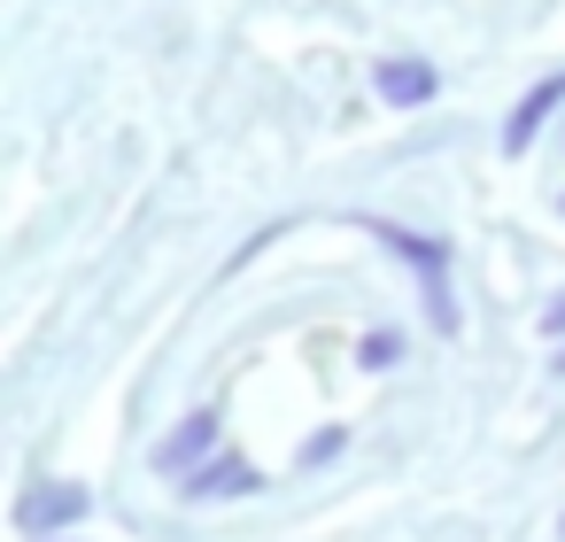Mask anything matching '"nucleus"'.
Here are the masks:
<instances>
[{
  "label": "nucleus",
  "mask_w": 565,
  "mask_h": 542,
  "mask_svg": "<svg viewBox=\"0 0 565 542\" xmlns=\"http://www.w3.org/2000/svg\"><path fill=\"white\" fill-rule=\"evenodd\" d=\"M557 109H565V71H550V78H542V86H534V94L511 109V125H503V156H526Z\"/></svg>",
  "instance_id": "7ed1b4c3"
},
{
  "label": "nucleus",
  "mask_w": 565,
  "mask_h": 542,
  "mask_svg": "<svg viewBox=\"0 0 565 542\" xmlns=\"http://www.w3.org/2000/svg\"><path fill=\"white\" fill-rule=\"evenodd\" d=\"M210 442H217V411H194L186 426H171L163 442H156V472H202L210 465Z\"/></svg>",
  "instance_id": "f03ea898"
},
{
  "label": "nucleus",
  "mask_w": 565,
  "mask_h": 542,
  "mask_svg": "<svg viewBox=\"0 0 565 542\" xmlns=\"http://www.w3.org/2000/svg\"><path fill=\"white\" fill-rule=\"evenodd\" d=\"M557 210H565V202H557Z\"/></svg>",
  "instance_id": "0eeeda50"
},
{
  "label": "nucleus",
  "mask_w": 565,
  "mask_h": 542,
  "mask_svg": "<svg viewBox=\"0 0 565 542\" xmlns=\"http://www.w3.org/2000/svg\"><path fill=\"white\" fill-rule=\"evenodd\" d=\"M372 86H380V102H395V109H426V102L441 94L434 63H380V71H372Z\"/></svg>",
  "instance_id": "39448f33"
},
{
  "label": "nucleus",
  "mask_w": 565,
  "mask_h": 542,
  "mask_svg": "<svg viewBox=\"0 0 565 542\" xmlns=\"http://www.w3.org/2000/svg\"><path fill=\"white\" fill-rule=\"evenodd\" d=\"M372 225V217H364ZM372 241H387L395 256H411V272H418V287H426V302H434V326L441 333H457V302H449V248L441 241H418V233H403V225H372Z\"/></svg>",
  "instance_id": "f257e3e1"
},
{
  "label": "nucleus",
  "mask_w": 565,
  "mask_h": 542,
  "mask_svg": "<svg viewBox=\"0 0 565 542\" xmlns=\"http://www.w3.org/2000/svg\"><path fill=\"white\" fill-rule=\"evenodd\" d=\"M248 488H256V465H248V457H210V465L186 480L194 503H210V496H248Z\"/></svg>",
  "instance_id": "423d86ee"
},
{
  "label": "nucleus",
  "mask_w": 565,
  "mask_h": 542,
  "mask_svg": "<svg viewBox=\"0 0 565 542\" xmlns=\"http://www.w3.org/2000/svg\"><path fill=\"white\" fill-rule=\"evenodd\" d=\"M78 511H86V488H78V480H63V488H24L17 527H24V534H47V527H71Z\"/></svg>",
  "instance_id": "20e7f679"
}]
</instances>
